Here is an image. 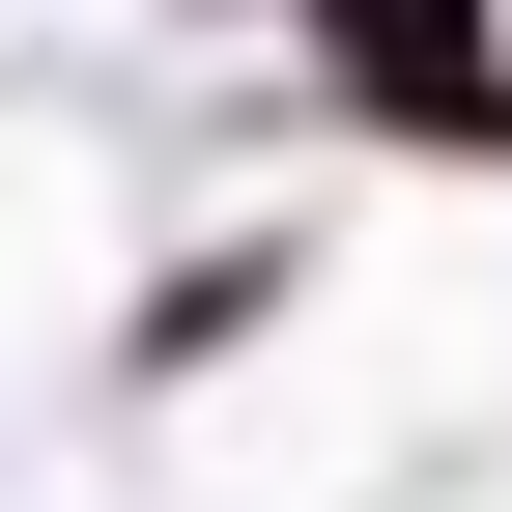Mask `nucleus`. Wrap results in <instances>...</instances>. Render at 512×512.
Segmentation results:
<instances>
[{
  "label": "nucleus",
  "mask_w": 512,
  "mask_h": 512,
  "mask_svg": "<svg viewBox=\"0 0 512 512\" xmlns=\"http://www.w3.org/2000/svg\"><path fill=\"white\" fill-rule=\"evenodd\" d=\"M313 86H342L370 143H456V171H512V0H313Z\"/></svg>",
  "instance_id": "obj_1"
}]
</instances>
